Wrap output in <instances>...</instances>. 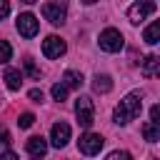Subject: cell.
Segmentation results:
<instances>
[{"mask_svg":"<svg viewBox=\"0 0 160 160\" xmlns=\"http://www.w3.org/2000/svg\"><path fill=\"white\" fill-rule=\"evenodd\" d=\"M140 112H142V95H140V92H128V95L120 100V105L115 108L112 120H115L118 125H128V122L135 120Z\"/></svg>","mask_w":160,"mask_h":160,"instance_id":"obj_1","label":"cell"},{"mask_svg":"<svg viewBox=\"0 0 160 160\" xmlns=\"http://www.w3.org/2000/svg\"><path fill=\"white\" fill-rule=\"evenodd\" d=\"M98 45H100V50H105V52H118V50H122L125 38H122L120 30H115V28H105V30L100 32Z\"/></svg>","mask_w":160,"mask_h":160,"instance_id":"obj_2","label":"cell"},{"mask_svg":"<svg viewBox=\"0 0 160 160\" xmlns=\"http://www.w3.org/2000/svg\"><path fill=\"white\" fill-rule=\"evenodd\" d=\"M75 115H78V122L82 128H90L95 122V105H92V100L88 95H80L75 100Z\"/></svg>","mask_w":160,"mask_h":160,"instance_id":"obj_3","label":"cell"},{"mask_svg":"<svg viewBox=\"0 0 160 160\" xmlns=\"http://www.w3.org/2000/svg\"><path fill=\"white\" fill-rule=\"evenodd\" d=\"M102 145H105V140H102V135H98V132H85V135H80V140H78V150H80L82 155H98V152L102 150Z\"/></svg>","mask_w":160,"mask_h":160,"instance_id":"obj_4","label":"cell"},{"mask_svg":"<svg viewBox=\"0 0 160 160\" xmlns=\"http://www.w3.org/2000/svg\"><path fill=\"white\" fill-rule=\"evenodd\" d=\"M15 25H18V32L22 38H35L38 30H40V22H38V18L32 12H20L18 20H15Z\"/></svg>","mask_w":160,"mask_h":160,"instance_id":"obj_5","label":"cell"},{"mask_svg":"<svg viewBox=\"0 0 160 160\" xmlns=\"http://www.w3.org/2000/svg\"><path fill=\"white\" fill-rule=\"evenodd\" d=\"M158 10V5L155 2H150V0H145V2H135V5H130L128 8V18H130V22L132 25H138L140 20H145L148 15H152Z\"/></svg>","mask_w":160,"mask_h":160,"instance_id":"obj_6","label":"cell"},{"mask_svg":"<svg viewBox=\"0 0 160 160\" xmlns=\"http://www.w3.org/2000/svg\"><path fill=\"white\" fill-rule=\"evenodd\" d=\"M42 15L52 25H62L65 22V15H68V5L65 2H45L42 5Z\"/></svg>","mask_w":160,"mask_h":160,"instance_id":"obj_7","label":"cell"},{"mask_svg":"<svg viewBox=\"0 0 160 160\" xmlns=\"http://www.w3.org/2000/svg\"><path fill=\"white\" fill-rule=\"evenodd\" d=\"M62 52H65V40H62V38L50 35V38L42 40V55H45L48 60H55V58H60Z\"/></svg>","mask_w":160,"mask_h":160,"instance_id":"obj_8","label":"cell"},{"mask_svg":"<svg viewBox=\"0 0 160 160\" xmlns=\"http://www.w3.org/2000/svg\"><path fill=\"white\" fill-rule=\"evenodd\" d=\"M70 140V125L68 122H55L52 130H50V142L52 148H65Z\"/></svg>","mask_w":160,"mask_h":160,"instance_id":"obj_9","label":"cell"},{"mask_svg":"<svg viewBox=\"0 0 160 160\" xmlns=\"http://www.w3.org/2000/svg\"><path fill=\"white\" fill-rule=\"evenodd\" d=\"M25 148H28V152H30L32 158H42V155L48 152V140H45L42 135H32Z\"/></svg>","mask_w":160,"mask_h":160,"instance_id":"obj_10","label":"cell"},{"mask_svg":"<svg viewBox=\"0 0 160 160\" xmlns=\"http://www.w3.org/2000/svg\"><path fill=\"white\" fill-rule=\"evenodd\" d=\"M158 72H160V58L158 55H148L142 60V75L145 78H155Z\"/></svg>","mask_w":160,"mask_h":160,"instance_id":"obj_11","label":"cell"},{"mask_svg":"<svg viewBox=\"0 0 160 160\" xmlns=\"http://www.w3.org/2000/svg\"><path fill=\"white\" fill-rule=\"evenodd\" d=\"M92 90H95V92H100V95L110 92V90H112V78H110V75H100V72H98V75L92 78Z\"/></svg>","mask_w":160,"mask_h":160,"instance_id":"obj_12","label":"cell"},{"mask_svg":"<svg viewBox=\"0 0 160 160\" xmlns=\"http://www.w3.org/2000/svg\"><path fill=\"white\" fill-rule=\"evenodd\" d=\"M5 85H8L10 90H20V85H22V72L15 70V68H8V70H5Z\"/></svg>","mask_w":160,"mask_h":160,"instance_id":"obj_13","label":"cell"},{"mask_svg":"<svg viewBox=\"0 0 160 160\" xmlns=\"http://www.w3.org/2000/svg\"><path fill=\"white\" fill-rule=\"evenodd\" d=\"M142 40L148 42V45H155V42H160V22L155 20V22H150L148 28H145V32H142Z\"/></svg>","mask_w":160,"mask_h":160,"instance_id":"obj_14","label":"cell"},{"mask_svg":"<svg viewBox=\"0 0 160 160\" xmlns=\"http://www.w3.org/2000/svg\"><path fill=\"white\" fill-rule=\"evenodd\" d=\"M62 85L65 88H72V90H78L80 85H82V75L78 72V70H65V75H62Z\"/></svg>","mask_w":160,"mask_h":160,"instance_id":"obj_15","label":"cell"},{"mask_svg":"<svg viewBox=\"0 0 160 160\" xmlns=\"http://www.w3.org/2000/svg\"><path fill=\"white\" fill-rule=\"evenodd\" d=\"M142 138L148 140V142H158L160 140V125H155V122H145L142 125Z\"/></svg>","mask_w":160,"mask_h":160,"instance_id":"obj_16","label":"cell"},{"mask_svg":"<svg viewBox=\"0 0 160 160\" xmlns=\"http://www.w3.org/2000/svg\"><path fill=\"white\" fill-rule=\"evenodd\" d=\"M50 92H52V98H55V100H58V102H62V100H65V98H68V88H65V85H62V82H55V85H52V90H50Z\"/></svg>","mask_w":160,"mask_h":160,"instance_id":"obj_17","label":"cell"},{"mask_svg":"<svg viewBox=\"0 0 160 160\" xmlns=\"http://www.w3.org/2000/svg\"><path fill=\"white\" fill-rule=\"evenodd\" d=\"M12 58V48H10V42L8 40H0V62H8Z\"/></svg>","mask_w":160,"mask_h":160,"instance_id":"obj_18","label":"cell"},{"mask_svg":"<svg viewBox=\"0 0 160 160\" xmlns=\"http://www.w3.org/2000/svg\"><path fill=\"white\" fill-rule=\"evenodd\" d=\"M32 122H35V115H32V112H22V115L18 118V125H20V128H30Z\"/></svg>","mask_w":160,"mask_h":160,"instance_id":"obj_19","label":"cell"},{"mask_svg":"<svg viewBox=\"0 0 160 160\" xmlns=\"http://www.w3.org/2000/svg\"><path fill=\"white\" fill-rule=\"evenodd\" d=\"M105 160H132V155H130V152H125V150H112Z\"/></svg>","mask_w":160,"mask_h":160,"instance_id":"obj_20","label":"cell"},{"mask_svg":"<svg viewBox=\"0 0 160 160\" xmlns=\"http://www.w3.org/2000/svg\"><path fill=\"white\" fill-rule=\"evenodd\" d=\"M25 70H28V72H30V75H32V78H35V80H38V78H40V70H38V68H35V62H32V60H30V58H28V60H25Z\"/></svg>","mask_w":160,"mask_h":160,"instance_id":"obj_21","label":"cell"},{"mask_svg":"<svg viewBox=\"0 0 160 160\" xmlns=\"http://www.w3.org/2000/svg\"><path fill=\"white\" fill-rule=\"evenodd\" d=\"M28 98H30L32 102H42V90H38V88H32V90L28 92Z\"/></svg>","mask_w":160,"mask_h":160,"instance_id":"obj_22","label":"cell"},{"mask_svg":"<svg viewBox=\"0 0 160 160\" xmlns=\"http://www.w3.org/2000/svg\"><path fill=\"white\" fill-rule=\"evenodd\" d=\"M150 122L160 125V108H158V105H152V108H150Z\"/></svg>","mask_w":160,"mask_h":160,"instance_id":"obj_23","label":"cell"},{"mask_svg":"<svg viewBox=\"0 0 160 160\" xmlns=\"http://www.w3.org/2000/svg\"><path fill=\"white\" fill-rule=\"evenodd\" d=\"M8 12H10V2L8 0H0V20L8 18Z\"/></svg>","mask_w":160,"mask_h":160,"instance_id":"obj_24","label":"cell"},{"mask_svg":"<svg viewBox=\"0 0 160 160\" xmlns=\"http://www.w3.org/2000/svg\"><path fill=\"white\" fill-rule=\"evenodd\" d=\"M0 142H2V145H10V142H12V140H10V132H8L5 128H0Z\"/></svg>","mask_w":160,"mask_h":160,"instance_id":"obj_25","label":"cell"},{"mask_svg":"<svg viewBox=\"0 0 160 160\" xmlns=\"http://www.w3.org/2000/svg\"><path fill=\"white\" fill-rule=\"evenodd\" d=\"M0 160H18V155L12 150H8V152H0Z\"/></svg>","mask_w":160,"mask_h":160,"instance_id":"obj_26","label":"cell"}]
</instances>
